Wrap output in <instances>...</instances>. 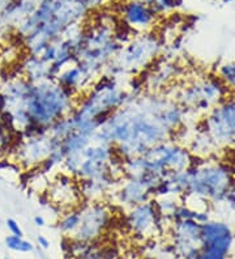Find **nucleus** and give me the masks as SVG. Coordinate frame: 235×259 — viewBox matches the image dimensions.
<instances>
[{
  "mask_svg": "<svg viewBox=\"0 0 235 259\" xmlns=\"http://www.w3.org/2000/svg\"><path fill=\"white\" fill-rule=\"evenodd\" d=\"M174 100L160 93L145 92L118 109L98 128L94 139L113 144L124 160L143 155L154 144L172 140L170 110Z\"/></svg>",
  "mask_w": 235,
  "mask_h": 259,
  "instance_id": "f257e3e1",
  "label": "nucleus"
},
{
  "mask_svg": "<svg viewBox=\"0 0 235 259\" xmlns=\"http://www.w3.org/2000/svg\"><path fill=\"white\" fill-rule=\"evenodd\" d=\"M127 81L102 73L80 97L76 109L69 114L76 128L88 124L101 127L111 114L133 100L136 96L128 91Z\"/></svg>",
  "mask_w": 235,
  "mask_h": 259,
  "instance_id": "f03ea898",
  "label": "nucleus"
},
{
  "mask_svg": "<svg viewBox=\"0 0 235 259\" xmlns=\"http://www.w3.org/2000/svg\"><path fill=\"white\" fill-rule=\"evenodd\" d=\"M78 100L80 96L63 88L54 79L31 84L25 105L30 127L49 131L55 122L68 117L75 110Z\"/></svg>",
  "mask_w": 235,
  "mask_h": 259,
  "instance_id": "7ed1b4c3",
  "label": "nucleus"
},
{
  "mask_svg": "<svg viewBox=\"0 0 235 259\" xmlns=\"http://www.w3.org/2000/svg\"><path fill=\"white\" fill-rule=\"evenodd\" d=\"M192 156L187 148L172 140L157 143L143 155L123 161V177H132L151 171L167 177L172 171L187 170L192 164Z\"/></svg>",
  "mask_w": 235,
  "mask_h": 259,
  "instance_id": "20e7f679",
  "label": "nucleus"
},
{
  "mask_svg": "<svg viewBox=\"0 0 235 259\" xmlns=\"http://www.w3.org/2000/svg\"><path fill=\"white\" fill-rule=\"evenodd\" d=\"M123 45L116 41L115 29L106 22H100L85 29L84 44L78 54V64H81L94 80H97L109 66Z\"/></svg>",
  "mask_w": 235,
  "mask_h": 259,
  "instance_id": "39448f33",
  "label": "nucleus"
},
{
  "mask_svg": "<svg viewBox=\"0 0 235 259\" xmlns=\"http://www.w3.org/2000/svg\"><path fill=\"white\" fill-rule=\"evenodd\" d=\"M161 53L162 42L154 33H138L123 45L113 62L131 77L151 68Z\"/></svg>",
  "mask_w": 235,
  "mask_h": 259,
  "instance_id": "423d86ee",
  "label": "nucleus"
},
{
  "mask_svg": "<svg viewBox=\"0 0 235 259\" xmlns=\"http://www.w3.org/2000/svg\"><path fill=\"white\" fill-rule=\"evenodd\" d=\"M187 194L204 199L221 200L230 190L231 177L230 171L221 165H209L203 167L187 169Z\"/></svg>",
  "mask_w": 235,
  "mask_h": 259,
  "instance_id": "0eeeda50",
  "label": "nucleus"
},
{
  "mask_svg": "<svg viewBox=\"0 0 235 259\" xmlns=\"http://www.w3.org/2000/svg\"><path fill=\"white\" fill-rule=\"evenodd\" d=\"M80 225L71 240L85 243H96L113 223V211L105 200L85 202L80 207Z\"/></svg>",
  "mask_w": 235,
  "mask_h": 259,
  "instance_id": "6e6552de",
  "label": "nucleus"
},
{
  "mask_svg": "<svg viewBox=\"0 0 235 259\" xmlns=\"http://www.w3.org/2000/svg\"><path fill=\"white\" fill-rule=\"evenodd\" d=\"M13 151V161L20 165L22 170H34L50 156L55 140L47 133L31 136H21Z\"/></svg>",
  "mask_w": 235,
  "mask_h": 259,
  "instance_id": "1a4fd4ad",
  "label": "nucleus"
},
{
  "mask_svg": "<svg viewBox=\"0 0 235 259\" xmlns=\"http://www.w3.org/2000/svg\"><path fill=\"white\" fill-rule=\"evenodd\" d=\"M163 219L165 216L158 212L154 198H152L148 202L140 203L132 208H128L125 215V225L135 237L147 240L161 231Z\"/></svg>",
  "mask_w": 235,
  "mask_h": 259,
  "instance_id": "9d476101",
  "label": "nucleus"
},
{
  "mask_svg": "<svg viewBox=\"0 0 235 259\" xmlns=\"http://www.w3.org/2000/svg\"><path fill=\"white\" fill-rule=\"evenodd\" d=\"M207 134L216 144L235 139V98L218 105L207 118Z\"/></svg>",
  "mask_w": 235,
  "mask_h": 259,
  "instance_id": "9b49d317",
  "label": "nucleus"
},
{
  "mask_svg": "<svg viewBox=\"0 0 235 259\" xmlns=\"http://www.w3.org/2000/svg\"><path fill=\"white\" fill-rule=\"evenodd\" d=\"M47 196L50 203L58 205L64 211L80 207L84 203L78 181L63 171L58 174L53 184H50Z\"/></svg>",
  "mask_w": 235,
  "mask_h": 259,
  "instance_id": "f8f14e48",
  "label": "nucleus"
},
{
  "mask_svg": "<svg viewBox=\"0 0 235 259\" xmlns=\"http://www.w3.org/2000/svg\"><path fill=\"white\" fill-rule=\"evenodd\" d=\"M122 19L131 30L137 33L151 32L157 15L143 0H129L122 7Z\"/></svg>",
  "mask_w": 235,
  "mask_h": 259,
  "instance_id": "ddd939ff",
  "label": "nucleus"
},
{
  "mask_svg": "<svg viewBox=\"0 0 235 259\" xmlns=\"http://www.w3.org/2000/svg\"><path fill=\"white\" fill-rule=\"evenodd\" d=\"M110 196L116 204L122 205L127 209L153 198L144 185L132 177H123Z\"/></svg>",
  "mask_w": 235,
  "mask_h": 259,
  "instance_id": "4468645a",
  "label": "nucleus"
},
{
  "mask_svg": "<svg viewBox=\"0 0 235 259\" xmlns=\"http://www.w3.org/2000/svg\"><path fill=\"white\" fill-rule=\"evenodd\" d=\"M55 81L63 87V88L68 89L75 95L81 97L86 91L91 87L96 80L88 73L81 64L75 63L69 64L66 68H63L57 76H55Z\"/></svg>",
  "mask_w": 235,
  "mask_h": 259,
  "instance_id": "2eb2a0df",
  "label": "nucleus"
},
{
  "mask_svg": "<svg viewBox=\"0 0 235 259\" xmlns=\"http://www.w3.org/2000/svg\"><path fill=\"white\" fill-rule=\"evenodd\" d=\"M119 181L116 177L109 174L104 177L98 178H89V180L78 181V186L81 191L82 199L84 202H100L105 200L107 196L111 195L116 185L119 184Z\"/></svg>",
  "mask_w": 235,
  "mask_h": 259,
  "instance_id": "dca6fc26",
  "label": "nucleus"
},
{
  "mask_svg": "<svg viewBox=\"0 0 235 259\" xmlns=\"http://www.w3.org/2000/svg\"><path fill=\"white\" fill-rule=\"evenodd\" d=\"M21 76H24L31 84L51 79L50 66L39 57L26 54L21 63Z\"/></svg>",
  "mask_w": 235,
  "mask_h": 259,
  "instance_id": "f3484780",
  "label": "nucleus"
},
{
  "mask_svg": "<svg viewBox=\"0 0 235 259\" xmlns=\"http://www.w3.org/2000/svg\"><path fill=\"white\" fill-rule=\"evenodd\" d=\"M80 208H71L60 213L59 222H58V229L64 234V237H71L80 225Z\"/></svg>",
  "mask_w": 235,
  "mask_h": 259,
  "instance_id": "a211bd4d",
  "label": "nucleus"
},
{
  "mask_svg": "<svg viewBox=\"0 0 235 259\" xmlns=\"http://www.w3.org/2000/svg\"><path fill=\"white\" fill-rule=\"evenodd\" d=\"M4 243L6 246L8 247L12 251H16V253H33L35 250L34 245L30 241L25 240L24 237H19V236H13V234H8L4 240Z\"/></svg>",
  "mask_w": 235,
  "mask_h": 259,
  "instance_id": "6ab92c4d",
  "label": "nucleus"
},
{
  "mask_svg": "<svg viewBox=\"0 0 235 259\" xmlns=\"http://www.w3.org/2000/svg\"><path fill=\"white\" fill-rule=\"evenodd\" d=\"M118 256H119V253L115 247L96 246V243H93V246L88 253L77 259H118Z\"/></svg>",
  "mask_w": 235,
  "mask_h": 259,
  "instance_id": "aec40b11",
  "label": "nucleus"
},
{
  "mask_svg": "<svg viewBox=\"0 0 235 259\" xmlns=\"http://www.w3.org/2000/svg\"><path fill=\"white\" fill-rule=\"evenodd\" d=\"M219 77L225 82L226 85L235 89V62L225 63L219 67Z\"/></svg>",
  "mask_w": 235,
  "mask_h": 259,
  "instance_id": "412c9836",
  "label": "nucleus"
},
{
  "mask_svg": "<svg viewBox=\"0 0 235 259\" xmlns=\"http://www.w3.org/2000/svg\"><path fill=\"white\" fill-rule=\"evenodd\" d=\"M6 225L11 234H13V236H19V237H24V231H22V228L20 227V224L16 222L15 219H7Z\"/></svg>",
  "mask_w": 235,
  "mask_h": 259,
  "instance_id": "4be33fe9",
  "label": "nucleus"
},
{
  "mask_svg": "<svg viewBox=\"0 0 235 259\" xmlns=\"http://www.w3.org/2000/svg\"><path fill=\"white\" fill-rule=\"evenodd\" d=\"M110 2L111 0H84V3L86 4L89 10H100V8H104Z\"/></svg>",
  "mask_w": 235,
  "mask_h": 259,
  "instance_id": "5701e85b",
  "label": "nucleus"
},
{
  "mask_svg": "<svg viewBox=\"0 0 235 259\" xmlns=\"http://www.w3.org/2000/svg\"><path fill=\"white\" fill-rule=\"evenodd\" d=\"M37 243H38V247L41 250H47L50 249V240L46 237V236H43V234H39L37 237Z\"/></svg>",
  "mask_w": 235,
  "mask_h": 259,
  "instance_id": "b1692460",
  "label": "nucleus"
},
{
  "mask_svg": "<svg viewBox=\"0 0 235 259\" xmlns=\"http://www.w3.org/2000/svg\"><path fill=\"white\" fill-rule=\"evenodd\" d=\"M33 222H34L35 227H38V228H43L44 225H46V220H44L43 216H41V215L34 216V219H33Z\"/></svg>",
  "mask_w": 235,
  "mask_h": 259,
  "instance_id": "393cba45",
  "label": "nucleus"
},
{
  "mask_svg": "<svg viewBox=\"0 0 235 259\" xmlns=\"http://www.w3.org/2000/svg\"><path fill=\"white\" fill-rule=\"evenodd\" d=\"M6 3H7V0H0V8H2Z\"/></svg>",
  "mask_w": 235,
  "mask_h": 259,
  "instance_id": "a878e982",
  "label": "nucleus"
},
{
  "mask_svg": "<svg viewBox=\"0 0 235 259\" xmlns=\"http://www.w3.org/2000/svg\"><path fill=\"white\" fill-rule=\"evenodd\" d=\"M3 259H11V258H8V256H6V258H3Z\"/></svg>",
  "mask_w": 235,
  "mask_h": 259,
  "instance_id": "bb28decb",
  "label": "nucleus"
},
{
  "mask_svg": "<svg viewBox=\"0 0 235 259\" xmlns=\"http://www.w3.org/2000/svg\"><path fill=\"white\" fill-rule=\"evenodd\" d=\"M7 2H8V0H7Z\"/></svg>",
  "mask_w": 235,
  "mask_h": 259,
  "instance_id": "cd10ccee",
  "label": "nucleus"
}]
</instances>
